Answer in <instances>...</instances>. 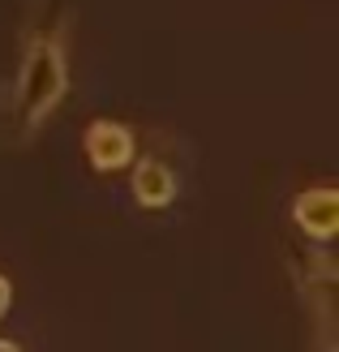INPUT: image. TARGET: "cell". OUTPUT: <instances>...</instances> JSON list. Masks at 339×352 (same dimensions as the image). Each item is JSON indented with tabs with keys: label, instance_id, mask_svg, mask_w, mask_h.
I'll list each match as a JSON object with an SVG mask.
<instances>
[{
	"label": "cell",
	"instance_id": "2",
	"mask_svg": "<svg viewBox=\"0 0 339 352\" xmlns=\"http://www.w3.org/2000/svg\"><path fill=\"white\" fill-rule=\"evenodd\" d=\"M82 151H86V164L95 172L129 168L133 164V133L124 129L120 120H95V125H86V133H82Z\"/></svg>",
	"mask_w": 339,
	"mask_h": 352
},
{
	"label": "cell",
	"instance_id": "4",
	"mask_svg": "<svg viewBox=\"0 0 339 352\" xmlns=\"http://www.w3.org/2000/svg\"><path fill=\"white\" fill-rule=\"evenodd\" d=\"M133 202L146 206V210H164L176 202V172L155 160V155H146V160H138L133 168Z\"/></svg>",
	"mask_w": 339,
	"mask_h": 352
},
{
	"label": "cell",
	"instance_id": "1",
	"mask_svg": "<svg viewBox=\"0 0 339 352\" xmlns=\"http://www.w3.org/2000/svg\"><path fill=\"white\" fill-rule=\"evenodd\" d=\"M69 95V56L61 26H34L26 34V52L13 82V125L17 138H30L47 125V116Z\"/></svg>",
	"mask_w": 339,
	"mask_h": 352
},
{
	"label": "cell",
	"instance_id": "5",
	"mask_svg": "<svg viewBox=\"0 0 339 352\" xmlns=\"http://www.w3.org/2000/svg\"><path fill=\"white\" fill-rule=\"evenodd\" d=\"M9 301H13V284H9V275H0V318L9 314Z\"/></svg>",
	"mask_w": 339,
	"mask_h": 352
},
{
	"label": "cell",
	"instance_id": "3",
	"mask_svg": "<svg viewBox=\"0 0 339 352\" xmlns=\"http://www.w3.org/2000/svg\"><path fill=\"white\" fill-rule=\"evenodd\" d=\"M292 219L305 236L314 241H331L335 228H339V193L331 185H314L305 193H296L292 202Z\"/></svg>",
	"mask_w": 339,
	"mask_h": 352
}]
</instances>
